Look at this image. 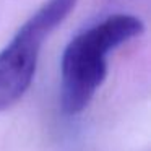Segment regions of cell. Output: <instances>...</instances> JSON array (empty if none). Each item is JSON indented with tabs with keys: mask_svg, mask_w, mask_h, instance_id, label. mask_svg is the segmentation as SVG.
Here are the masks:
<instances>
[{
	"mask_svg": "<svg viewBox=\"0 0 151 151\" xmlns=\"http://www.w3.org/2000/svg\"><path fill=\"white\" fill-rule=\"evenodd\" d=\"M145 31L137 15L114 13L80 31L65 46L60 60V107L78 115L89 106L107 76L109 54Z\"/></svg>",
	"mask_w": 151,
	"mask_h": 151,
	"instance_id": "1",
	"label": "cell"
},
{
	"mask_svg": "<svg viewBox=\"0 0 151 151\" xmlns=\"http://www.w3.org/2000/svg\"><path fill=\"white\" fill-rule=\"evenodd\" d=\"M76 0H46L0 50V112L13 107L29 89L44 41L65 21Z\"/></svg>",
	"mask_w": 151,
	"mask_h": 151,
	"instance_id": "2",
	"label": "cell"
}]
</instances>
